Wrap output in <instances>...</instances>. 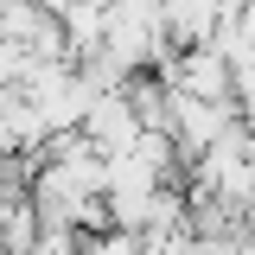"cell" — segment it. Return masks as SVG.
<instances>
[{
  "mask_svg": "<svg viewBox=\"0 0 255 255\" xmlns=\"http://www.w3.org/2000/svg\"><path fill=\"white\" fill-rule=\"evenodd\" d=\"M159 19L172 45H204L223 26V0H159Z\"/></svg>",
  "mask_w": 255,
  "mask_h": 255,
  "instance_id": "obj_1",
  "label": "cell"
}]
</instances>
